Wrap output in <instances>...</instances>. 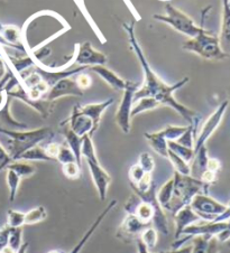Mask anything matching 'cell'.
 I'll use <instances>...</instances> for the list:
<instances>
[{
    "label": "cell",
    "mask_w": 230,
    "mask_h": 253,
    "mask_svg": "<svg viewBox=\"0 0 230 253\" xmlns=\"http://www.w3.org/2000/svg\"><path fill=\"white\" fill-rule=\"evenodd\" d=\"M122 27L126 29L128 34V39L131 48L137 56L138 61L144 72V83L142 86L136 91L134 96V102L142 98H154L160 105L172 108L180 115L183 119L187 121V124L191 126H198L200 121V116L192 109L185 107L182 103L174 98V92L189 82V78H183L180 82H177L173 85H169L165 82L162 81V79L157 75L152 67L148 64L147 58L145 57L143 49L140 48L138 41L135 36V25L134 24H123Z\"/></svg>",
    "instance_id": "1"
},
{
    "label": "cell",
    "mask_w": 230,
    "mask_h": 253,
    "mask_svg": "<svg viewBox=\"0 0 230 253\" xmlns=\"http://www.w3.org/2000/svg\"><path fill=\"white\" fill-rule=\"evenodd\" d=\"M173 194L170 203L165 206L164 211L174 216L184 206L190 205L191 201L197 194H208L209 185L202 180L194 178L191 175H181L174 171L173 175Z\"/></svg>",
    "instance_id": "2"
},
{
    "label": "cell",
    "mask_w": 230,
    "mask_h": 253,
    "mask_svg": "<svg viewBox=\"0 0 230 253\" xmlns=\"http://www.w3.org/2000/svg\"><path fill=\"white\" fill-rule=\"evenodd\" d=\"M0 134L7 138L6 150L12 162L19 160V157L25 151L32 147L41 145V142L48 140L54 136L53 130L48 126L38 128L28 131H19V130H7L0 128Z\"/></svg>",
    "instance_id": "3"
},
{
    "label": "cell",
    "mask_w": 230,
    "mask_h": 253,
    "mask_svg": "<svg viewBox=\"0 0 230 253\" xmlns=\"http://www.w3.org/2000/svg\"><path fill=\"white\" fill-rule=\"evenodd\" d=\"M211 9V6H208L202 10L201 28L199 34L193 39H190L183 44L182 48L187 52H192L200 57L207 61H223L229 57V54L225 53L220 47V42L218 35H215L211 32L206 31L204 28V20H206L207 12Z\"/></svg>",
    "instance_id": "4"
},
{
    "label": "cell",
    "mask_w": 230,
    "mask_h": 253,
    "mask_svg": "<svg viewBox=\"0 0 230 253\" xmlns=\"http://www.w3.org/2000/svg\"><path fill=\"white\" fill-rule=\"evenodd\" d=\"M81 155L82 158L86 159L87 165L90 170L91 178L95 184L98 195L101 201H105L107 197V192L109 185L112 183V177L108 174L104 167L100 165L99 160L97 158L95 145L92 142V137L84 136L82 137V148H81Z\"/></svg>",
    "instance_id": "5"
},
{
    "label": "cell",
    "mask_w": 230,
    "mask_h": 253,
    "mask_svg": "<svg viewBox=\"0 0 230 253\" xmlns=\"http://www.w3.org/2000/svg\"><path fill=\"white\" fill-rule=\"evenodd\" d=\"M198 235H212L218 239L220 243L230 241V220L224 222H206L203 224H194L185 227L183 230L181 237L182 239L172 244V249L180 248L190 239H193Z\"/></svg>",
    "instance_id": "6"
},
{
    "label": "cell",
    "mask_w": 230,
    "mask_h": 253,
    "mask_svg": "<svg viewBox=\"0 0 230 253\" xmlns=\"http://www.w3.org/2000/svg\"><path fill=\"white\" fill-rule=\"evenodd\" d=\"M165 15L155 14L153 16V18L159 20V22L168 24L169 26L175 29L176 32L190 37V39H193L198 35L201 25L198 26L189 15H186L185 12H183L178 8H175L171 3H168L165 6Z\"/></svg>",
    "instance_id": "7"
},
{
    "label": "cell",
    "mask_w": 230,
    "mask_h": 253,
    "mask_svg": "<svg viewBox=\"0 0 230 253\" xmlns=\"http://www.w3.org/2000/svg\"><path fill=\"white\" fill-rule=\"evenodd\" d=\"M139 83L127 81L126 88L123 90L122 99L119 103V107L117 109L116 117H115V121H116L117 126L120 128L123 133L130 132V120H131V109L134 105V96L136 91L139 88Z\"/></svg>",
    "instance_id": "8"
},
{
    "label": "cell",
    "mask_w": 230,
    "mask_h": 253,
    "mask_svg": "<svg viewBox=\"0 0 230 253\" xmlns=\"http://www.w3.org/2000/svg\"><path fill=\"white\" fill-rule=\"evenodd\" d=\"M190 206L198 216L206 222H214L227 209V205L203 193L197 194L191 201Z\"/></svg>",
    "instance_id": "9"
},
{
    "label": "cell",
    "mask_w": 230,
    "mask_h": 253,
    "mask_svg": "<svg viewBox=\"0 0 230 253\" xmlns=\"http://www.w3.org/2000/svg\"><path fill=\"white\" fill-rule=\"evenodd\" d=\"M228 105H229V101L228 100L224 101V102L216 109L215 112L208 118L206 122H204L201 130H200L199 134H197V138H195L194 140V148H193L194 154L195 151H198L201 147L206 146L207 141L211 138L212 134L216 132V130L218 129L221 121L224 119V116L226 113V110H227Z\"/></svg>",
    "instance_id": "10"
},
{
    "label": "cell",
    "mask_w": 230,
    "mask_h": 253,
    "mask_svg": "<svg viewBox=\"0 0 230 253\" xmlns=\"http://www.w3.org/2000/svg\"><path fill=\"white\" fill-rule=\"evenodd\" d=\"M152 225V223L143 222L135 214H128L121 223V225L119 226L116 233V238L123 243H133L140 238V234L143 233L145 229Z\"/></svg>",
    "instance_id": "11"
},
{
    "label": "cell",
    "mask_w": 230,
    "mask_h": 253,
    "mask_svg": "<svg viewBox=\"0 0 230 253\" xmlns=\"http://www.w3.org/2000/svg\"><path fill=\"white\" fill-rule=\"evenodd\" d=\"M64 96H79V98L83 96V90H81L73 77L59 80L50 88L43 99L49 102H55L58 99Z\"/></svg>",
    "instance_id": "12"
},
{
    "label": "cell",
    "mask_w": 230,
    "mask_h": 253,
    "mask_svg": "<svg viewBox=\"0 0 230 253\" xmlns=\"http://www.w3.org/2000/svg\"><path fill=\"white\" fill-rule=\"evenodd\" d=\"M64 122L70 126L72 131L75 134H78L81 138L87 136V134L92 137L93 133L97 131L95 122L86 113L80 111L79 105H75L70 117L66 120H64Z\"/></svg>",
    "instance_id": "13"
},
{
    "label": "cell",
    "mask_w": 230,
    "mask_h": 253,
    "mask_svg": "<svg viewBox=\"0 0 230 253\" xmlns=\"http://www.w3.org/2000/svg\"><path fill=\"white\" fill-rule=\"evenodd\" d=\"M79 49L75 53L74 62L81 66H95L105 65L107 63V56L99 50L93 48V46L89 42H84L81 45H76Z\"/></svg>",
    "instance_id": "14"
},
{
    "label": "cell",
    "mask_w": 230,
    "mask_h": 253,
    "mask_svg": "<svg viewBox=\"0 0 230 253\" xmlns=\"http://www.w3.org/2000/svg\"><path fill=\"white\" fill-rule=\"evenodd\" d=\"M201 221L197 213L191 209L190 205H186L182 210L174 215V222H175V239L178 240L181 238V234L185 227L194 224Z\"/></svg>",
    "instance_id": "15"
},
{
    "label": "cell",
    "mask_w": 230,
    "mask_h": 253,
    "mask_svg": "<svg viewBox=\"0 0 230 253\" xmlns=\"http://www.w3.org/2000/svg\"><path fill=\"white\" fill-rule=\"evenodd\" d=\"M88 70L93 72V73H96L97 75H99L110 87L115 88V90L123 91L126 88L127 81H125V80L121 79L118 74L115 73L114 71L109 70L108 67H106L105 65L89 66Z\"/></svg>",
    "instance_id": "16"
},
{
    "label": "cell",
    "mask_w": 230,
    "mask_h": 253,
    "mask_svg": "<svg viewBox=\"0 0 230 253\" xmlns=\"http://www.w3.org/2000/svg\"><path fill=\"white\" fill-rule=\"evenodd\" d=\"M116 205H117V201H116V200H113L107 206H106V208L104 209V211H102V212L100 213L99 216H98V217L96 218L95 222L92 223L91 226L89 227L88 231L86 232V233H84L83 237L81 238L80 241H79L78 243H76V246H74V248L72 249V251H71L70 253H80L81 251H82V249H83L84 246H86V244L88 243L89 240L91 239V237L93 235V233H95V232L97 231L98 227L100 226L102 221L105 220L106 216H107V215L110 213V211H112Z\"/></svg>",
    "instance_id": "17"
},
{
    "label": "cell",
    "mask_w": 230,
    "mask_h": 253,
    "mask_svg": "<svg viewBox=\"0 0 230 253\" xmlns=\"http://www.w3.org/2000/svg\"><path fill=\"white\" fill-rule=\"evenodd\" d=\"M219 42L220 47L225 53H230V0H223V18Z\"/></svg>",
    "instance_id": "18"
},
{
    "label": "cell",
    "mask_w": 230,
    "mask_h": 253,
    "mask_svg": "<svg viewBox=\"0 0 230 253\" xmlns=\"http://www.w3.org/2000/svg\"><path fill=\"white\" fill-rule=\"evenodd\" d=\"M59 129H61L62 134L65 138L66 145L69 146V148L73 151L75 156V160L78 166L81 167V163H82V155H81V148H82V138L79 137L78 134H75L70 126H67L64 121L59 124Z\"/></svg>",
    "instance_id": "19"
},
{
    "label": "cell",
    "mask_w": 230,
    "mask_h": 253,
    "mask_svg": "<svg viewBox=\"0 0 230 253\" xmlns=\"http://www.w3.org/2000/svg\"><path fill=\"white\" fill-rule=\"evenodd\" d=\"M220 242L212 235H198L193 238L192 253H219Z\"/></svg>",
    "instance_id": "20"
},
{
    "label": "cell",
    "mask_w": 230,
    "mask_h": 253,
    "mask_svg": "<svg viewBox=\"0 0 230 253\" xmlns=\"http://www.w3.org/2000/svg\"><path fill=\"white\" fill-rule=\"evenodd\" d=\"M114 103V99H109L107 101H104V102L100 103H89L86 105H79L80 111L86 113L95 122L96 128H99L101 117L104 115V112L107 110V109Z\"/></svg>",
    "instance_id": "21"
},
{
    "label": "cell",
    "mask_w": 230,
    "mask_h": 253,
    "mask_svg": "<svg viewBox=\"0 0 230 253\" xmlns=\"http://www.w3.org/2000/svg\"><path fill=\"white\" fill-rule=\"evenodd\" d=\"M144 136L146 138L148 143H150L152 149L154 150L157 155H160L164 158H168V154H169L168 142L169 141L166 140L162 131L152 132V133L145 132Z\"/></svg>",
    "instance_id": "22"
},
{
    "label": "cell",
    "mask_w": 230,
    "mask_h": 253,
    "mask_svg": "<svg viewBox=\"0 0 230 253\" xmlns=\"http://www.w3.org/2000/svg\"><path fill=\"white\" fill-rule=\"evenodd\" d=\"M19 160H25V162L26 160H28V162H34V160H38V162H52L53 159L46 154L44 146L37 145L25 151L19 157Z\"/></svg>",
    "instance_id": "23"
},
{
    "label": "cell",
    "mask_w": 230,
    "mask_h": 253,
    "mask_svg": "<svg viewBox=\"0 0 230 253\" xmlns=\"http://www.w3.org/2000/svg\"><path fill=\"white\" fill-rule=\"evenodd\" d=\"M135 105L131 109V118H135L136 116L140 115L145 111H150V110H154V109L161 107L160 103L154 98H142L137 101H135Z\"/></svg>",
    "instance_id": "24"
},
{
    "label": "cell",
    "mask_w": 230,
    "mask_h": 253,
    "mask_svg": "<svg viewBox=\"0 0 230 253\" xmlns=\"http://www.w3.org/2000/svg\"><path fill=\"white\" fill-rule=\"evenodd\" d=\"M6 169H11L18 175L20 178H28L35 174V167L29 165L25 160H15L7 166Z\"/></svg>",
    "instance_id": "25"
},
{
    "label": "cell",
    "mask_w": 230,
    "mask_h": 253,
    "mask_svg": "<svg viewBox=\"0 0 230 253\" xmlns=\"http://www.w3.org/2000/svg\"><path fill=\"white\" fill-rule=\"evenodd\" d=\"M168 159L171 162L174 167V171L178 172L181 175H191V167L190 164L186 163L184 159H182L180 156H177L175 153L169 149Z\"/></svg>",
    "instance_id": "26"
},
{
    "label": "cell",
    "mask_w": 230,
    "mask_h": 253,
    "mask_svg": "<svg viewBox=\"0 0 230 253\" xmlns=\"http://www.w3.org/2000/svg\"><path fill=\"white\" fill-rule=\"evenodd\" d=\"M168 147L170 150L175 153L177 156H180L182 159H184L186 163H191L194 157V150L193 148H189V147H184L177 143L176 141H169Z\"/></svg>",
    "instance_id": "27"
},
{
    "label": "cell",
    "mask_w": 230,
    "mask_h": 253,
    "mask_svg": "<svg viewBox=\"0 0 230 253\" xmlns=\"http://www.w3.org/2000/svg\"><path fill=\"white\" fill-rule=\"evenodd\" d=\"M139 239L145 244V247L151 251L153 249H155L157 241H159V232L156 231L154 226H148L147 229L143 231Z\"/></svg>",
    "instance_id": "28"
},
{
    "label": "cell",
    "mask_w": 230,
    "mask_h": 253,
    "mask_svg": "<svg viewBox=\"0 0 230 253\" xmlns=\"http://www.w3.org/2000/svg\"><path fill=\"white\" fill-rule=\"evenodd\" d=\"M46 217H48L46 209L44 206H38V208L33 209L29 212L25 213V225L36 224V223L44 221Z\"/></svg>",
    "instance_id": "29"
},
{
    "label": "cell",
    "mask_w": 230,
    "mask_h": 253,
    "mask_svg": "<svg viewBox=\"0 0 230 253\" xmlns=\"http://www.w3.org/2000/svg\"><path fill=\"white\" fill-rule=\"evenodd\" d=\"M173 177L170 180H168L163 186L161 187V189L157 192V200H159L160 204L163 210L165 209V206L170 203L172 198V194H173Z\"/></svg>",
    "instance_id": "30"
},
{
    "label": "cell",
    "mask_w": 230,
    "mask_h": 253,
    "mask_svg": "<svg viewBox=\"0 0 230 253\" xmlns=\"http://www.w3.org/2000/svg\"><path fill=\"white\" fill-rule=\"evenodd\" d=\"M6 180H7L8 188H9V201L12 203L16 198L17 191H18V187L22 178H20L15 171H12L11 169H7Z\"/></svg>",
    "instance_id": "31"
},
{
    "label": "cell",
    "mask_w": 230,
    "mask_h": 253,
    "mask_svg": "<svg viewBox=\"0 0 230 253\" xmlns=\"http://www.w3.org/2000/svg\"><path fill=\"white\" fill-rule=\"evenodd\" d=\"M23 244V227H11L9 239H8V247L14 251H18V249Z\"/></svg>",
    "instance_id": "32"
},
{
    "label": "cell",
    "mask_w": 230,
    "mask_h": 253,
    "mask_svg": "<svg viewBox=\"0 0 230 253\" xmlns=\"http://www.w3.org/2000/svg\"><path fill=\"white\" fill-rule=\"evenodd\" d=\"M7 225L10 227H23L25 225V213L16 210L8 211Z\"/></svg>",
    "instance_id": "33"
},
{
    "label": "cell",
    "mask_w": 230,
    "mask_h": 253,
    "mask_svg": "<svg viewBox=\"0 0 230 253\" xmlns=\"http://www.w3.org/2000/svg\"><path fill=\"white\" fill-rule=\"evenodd\" d=\"M57 160L58 163H61V165H64V164H69V163H76L73 151L69 148V146L67 145H61V147H59V151L57 156Z\"/></svg>",
    "instance_id": "34"
},
{
    "label": "cell",
    "mask_w": 230,
    "mask_h": 253,
    "mask_svg": "<svg viewBox=\"0 0 230 253\" xmlns=\"http://www.w3.org/2000/svg\"><path fill=\"white\" fill-rule=\"evenodd\" d=\"M137 164L143 168L145 172H150V174H152L153 170H154V168H155L154 158H153L151 154H148V153L140 154Z\"/></svg>",
    "instance_id": "35"
},
{
    "label": "cell",
    "mask_w": 230,
    "mask_h": 253,
    "mask_svg": "<svg viewBox=\"0 0 230 253\" xmlns=\"http://www.w3.org/2000/svg\"><path fill=\"white\" fill-rule=\"evenodd\" d=\"M62 170L69 179H78L81 176V167L76 163H69L62 165Z\"/></svg>",
    "instance_id": "36"
},
{
    "label": "cell",
    "mask_w": 230,
    "mask_h": 253,
    "mask_svg": "<svg viewBox=\"0 0 230 253\" xmlns=\"http://www.w3.org/2000/svg\"><path fill=\"white\" fill-rule=\"evenodd\" d=\"M146 174H148V172H145L143 168L140 167L138 164H136V165L131 166L130 169H129V172H128L130 184L137 185L140 182V180L144 178V176Z\"/></svg>",
    "instance_id": "37"
},
{
    "label": "cell",
    "mask_w": 230,
    "mask_h": 253,
    "mask_svg": "<svg viewBox=\"0 0 230 253\" xmlns=\"http://www.w3.org/2000/svg\"><path fill=\"white\" fill-rule=\"evenodd\" d=\"M140 202L142 201H140V198L136 195V194H131L130 197L127 200L125 206H123V209H125L127 214H134L136 208L139 205Z\"/></svg>",
    "instance_id": "38"
},
{
    "label": "cell",
    "mask_w": 230,
    "mask_h": 253,
    "mask_svg": "<svg viewBox=\"0 0 230 253\" xmlns=\"http://www.w3.org/2000/svg\"><path fill=\"white\" fill-rule=\"evenodd\" d=\"M75 80H76V83H78V85L80 86L81 90H86V88L90 87V85H91V78L89 77L88 74L83 73V72L76 74Z\"/></svg>",
    "instance_id": "39"
},
{
    "label": "cell",
    "mask_w": 230,
    "mask_h": 253,
    "mask_svg": "<svg viewBox=\"0 0 230 253\" xmlns=\"http://www.w3.org/2000/svg\"><path fill=\"white\" fill-rule=\"evenodd\" d=\"M12 162L10 159L9 155H8L7 150L5 149V147H3L1 143H0V170L5 169L7 168V166L9 165V164Z\"/></svg>",
    "instance_id": "40"
},
{
    "label": "cell",
    "mask_w": 230,
    "mask_h": 253,
    "mask_svg": "<svg viewBox=\"0 0 230 253\" xmlns=\"http://www.w3.org/2000/svg\"><path fill=\"white\" fill-rule=\"evenodd\" d=\"M11 227L6 225L3 229L0 230V252L8 246V239H9Z\"/></svg>",
    "instance_id": "41"
},
{
    "label": "cell",
    "mask_w": 230,
    "mask_h": 253,
    "mask_svg": "<svg viewBox=\"0 0 230 253\" xmlns=\"http://www.w3.org/2000/svg\"><path fill=\"white\" fill-rule=\"evenodd\" d=\"M59 147H61V145L58 142H50L46 146H44V149L46 151V154H48L51 158L53 160H57V156L59 151Z\"/></svg>",
    "instance_id": "42"
},
{
    "label": "cell",
    "mask_w": 230,
    "mask_h": 253,
    "mask_svg": "<svg viewBox=\"0 0 230 253\" xmlns=\"http://www.w3.org/2000/svg\"><path fill=\"white\" fill-rule=\"evenodd\" d=\"M221 169V163L219 159L217 158H210L209 157L208 159V163H207V170H210V171H214V172H218Z\"/></svg>",
    "instance_id": "43"
},
{
    "label": "cell",
    "mask_w": 230,
    "mask_h": 253,
    "mask_svg": "<svg viewBox=\"0 0 230 253\" xmlns=\"http://www.w3.org/2000/svg\"><path fill=\"white\" fill-rule=\"evenodd\" d=\"M228 220H230V202L227 205V209H226L225 212L221 215H219V216L217 217L214 222H224V221H228Z\"/></svg>",
    "instance_id": "44"
},
{
    "label": "cell",
    "mask_w": 230,
    "mask_h": 253,
    "mask_svg": "<svg viewBox=\"0 0 230 253\" xmlns=\"http://www.w3.org/2000/svg\"><path fill=\"white\" fill-rule=\"evenodd\" d=\"M161 253H192V246H187L184 248H177L172 249L171 251H164Z\"/></svg>",
    "instance_id": "45"
},
{
    "label": "cell",
    "mask_w": 230,
    "mask_h": 253,
    "mask_svg": "<svg viewBox=\"0 0 230 253\" xmlns=\"http://www.w3.org/2000/svg\"><path fill=\"white\" fill-rule=\"evenodd\" d=\"M136 243H137V253H151L150 250L145 247V244L140 241V239H138Z\"/></svg>",
    "instance_id": "46"
},
{
    "label": "cell",
    "mask_w": 230,
    "mask_h": 253,
    "mask_svg": "<svg viewBox=\"0 0 230 253\" xmlns=\"http://www.w3.org/2000/svg\"><path fill=\"white\" fill-rule=\"evenodd\" d=\"M6 75V69H5V63H3V60L0 57V80L3 79V77Z\"/></svg>",
    "instance_id": "47"
},
{
    "label": "cell",
    "mask_w": 230,
    "mask_h": 253,
    "mask_svg": "<svg viewBox=\"0 0 230 253\" xmlns=\"http://www.w3.org/2000/svg\"><path fill=\"white\" fill-rule=\"evenodd\" d=\"M28 246H29V243L28 242H25L24 244H22V247L18 249V251H17L16 253H26L27 252V249H28Z\"/></svg>",
    "instance_id": "48"
},
{
    "label": "cell",
    "mask_w": 230,
    "mask_h": 253,
    "mask_svg": "<svg viewBox=\"0 0 230 253\" xmlns=\"http://www.w3.org/2000/svg\"><path fill=\"white\" fill-rule=\"evenodd\" d=\"M0 253H16V251H14V250H12V249L11 248H9V247H6L5 249H3V250L1 251V252H0Z\"/></svg>",
    "instance_id": "49"
},
{
    "label": "cell",
    "mask_w": 230,
    "mask_h": 253,
    "mask_svg": "<svg viewBox=\"0 0 230 253\" xmlns=\"http://www.w3.org/2000/svg\"><path fill=\"white\" fill-rule=\"evenodd\" d=\"M48 253H64L63 251H59V250H53V251H50Z\"/></svg>",
    "instance_id": "50"
},
{
    "label": "cell",
    "mask_w": 230,
    "mask_h": 253,
    "mask_svg": "<svg viewBox=\"0 0 230 253\" xmlns=\"http://www.w3.org/2000/svg\"><path fill=\"white\" fill-rule=\"evenodd\" d=\"M228 247L230 248V241H228Z\"/></svg>",
    "instance_id": "51"
}]
</instances>
